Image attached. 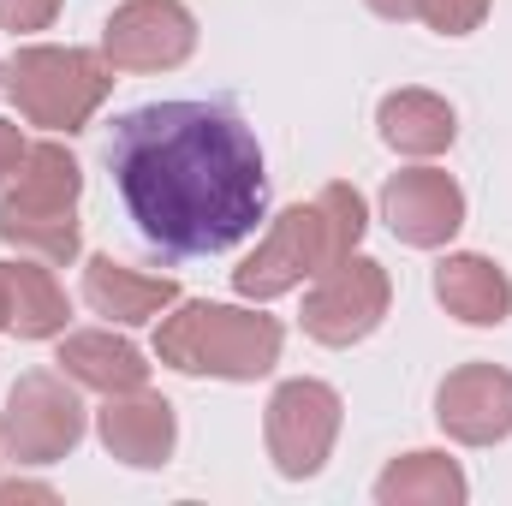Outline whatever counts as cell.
I'll return each instance as SVG.
<instances>
[{
    "label": "cell",
    "mask_w": 512,
    "mask_h": 506,
    "mask_svg": "<svg viewBox=\"0 0 512 506\" xmlns=\"http://www.w3.org/2000/svg\"><path fill=\"white\" fill-rule=\"evenodd\" d=\"M108 173L131 227L167 256H221L268 221L262 143L227 102H149L114 120Z\"/></svg>",
    "instance_id": "6da1fadb"
},
{
    "label": "cell",
    "mask_w": 512,
    "mask_h": 506,
    "mask_svg": "<svg viewBox=\"0 0 512 506\" xmlns=\"http://www.w3.org/2000/svg\"><path fill=\"white\" fill-rule=\"evenodd\" d=\"M364 227H370L364 197H358L352 185H340V179L322 185L310 203H292L286 215H274V227L262 233V245L233 268L239 298L268 304V298H280V292L316 280L322 268H334V262H346V256L358 251Z\"/></svg>",
    "instance_id": "7a4b0ae2"
},
{
    "label": "cell",
    "mask_w": 512,
    "mask_h": 506,
    "mask_svg": "<svg viewBox=\"0 0 512 506\" xmlns=\"http://www.w3.org/2000/svg\"><path fill=\"white\" fill-rule=\"evenodd\" d=\"M280 322L239 304H209V298H179L173 316L155 328V358L179 376H215V381H256L280 364Z\"/></svg>",
    "instance_id": "3957f363"
},
{
    "label": "cell",
    "mask_w": 512,
    "mask_h": 506,
    "mask_svg": "<svg viewBox=\"0 0 512 506\" xmlns=\"http://www.w3.org/2000/svg\"><path fill=\"white\" fill-rule=\"evenodd\" d=\"M78 191H84L78 161L60 143H30L6 179V197H0V245H12L18 256H36L48 268L72 262L84 245Z\"/></svg>",
    "instance_id": "277c9868"
},
{
    "label": "cell",
    "mask_w": 512,
    "mask_h": 506,
    "mask_svg": "<svg viewBox=\"0 0 512 506\" xmlns=\"http://www.w3.org/2000/svg\"><path fill=\"white\" fill-rule=\"evenodd\" d=\"M114 90V66L108 54L90 48H18L6 66V96L18 102V114L42 131H84L90 114L108 102Z\"/></svg>",
    "instance_id": "5b68a950"
},
{
    "label": "cell",
    "mask_w": 512,
    "mask_h": 506,
    "mask_svg": "<svg viewBox=\"0 0 512 506\" xmlns=\"http://www.w3.org/2000/svg\"><path fill=\"white\" fill-rule=\"evenodd\" d=\"M90 417L84 399L66 370H30L12 381L6 393V417H0V441L18 465H54L84 441Z\"/></svg>",
    "instance_id": "8992f818"
},
{
    "label": "cell",
    "mask_w": 512,
    "mask_h": 506,
    "mask_svg": "<svg viewBox=\"0 0 512 506\" xmlns=\"http://www.w3.org/2000/svg\"><path fill=\"white\" fill-rule=\"evenodd\" d=\"M340 393L328 381H280L274 399H268V417H262V435H268V459L280 477L304 483L328 465L334 441H340Z\"/></svg>",
    "instance_id": "52a82bcc"
},
{
    "label": "cell",
    "mask_w": 512,
    "mask_h": 506,
    "mask_svg": "<svg viewBox=\"0 0 512 506\" xmlns=\"http://www.w3.org/2000/svg\"><path fill=\"white\" fill-rule=\"evenodd\" d=\"M387 304H393V280L376 256H346L334 268L316 274L310 298H304V334L322 346H358L382 328Z\"/></svg>",
    "instance_id": "ba28073f"
},
{
    "label": "cell",
    "mask_w": 512,
    "mask_h": 506,
    "mask_svg": "<svg viewBox=\"0 0 512 506\" xmlns=\"http://www.w3.org/2000/svg\"><path fill=\"white\" fill-rule=\"evenodd\" d=\"M197 48V18L179 0H126L102 30V54L114 72H173Z\"/></svg>",
    "instance_id": "9c48e42d"
},
{
    "label": "cell",
    "mask_w": 512,
    "mask_h": 506,
    "mask_svg": "<svg viewBox=\"0 0 512 506\" xmlns=\"http://www.w3.org/2000/svg\"><path fill=\"white\" fill-rule=\"evenodd\" d=\"M382 221L399 245L435 251L465 227V191L441 167H405L382 185Z\"/></svg>",
    "instance_id": "30bf717a"
},
{
    "label": "cell",
    "mask_w": 512,
    "mask_h": 506,
    "mask_svg": "<svg viewBox=\"0 0 512 506\" xmlns=\"http://www.w3.org/2000/svg\"><path fill=\"white\" fill-rule=\"evenodd\" d=\"M435 423L465 447H495L512 435V370L459 364L435 393Z\"/></svg>",
    "instance_id": "8fae6325"
},
{
    "label": "cell",
    "mask_w": 512,
    "mask_h": 506,
    "mask_svg": "<svg viewBox=\"0 0 512 506\" xmlns=\"http://www.w3.org/2000/svg\"><path fill=\"white\" fill-rule=\"evenodd\" d=\"M96 435L102 447L120 459V465H137V471H155L173 459V441H179V417L161 393L149 387H131V393H108V405L96 411Z\"/></svg>",
    "instance_id": "7c38bea8"
},
{
    "label": "cell",
    "mask_w": 512,
    "mask_h": 506,
    "mask_svg": "<svg viewBox=\"0 0 512 506\" xmlns=\"http://www.w3.org/2000/svg\"><path fill=\"white\" fill-rule=\"evenodd\" d=\"M84 304H90L96 316H114V322L137 328V322H155L161 310L179 304V280L143 274V268L114 262V256H90V262H84Z\"/></svg>",
    "instance_id": "4fadbf2b"
},
{
    "label": "cell",
    "mask_w": 512,
    "mask_h": 506,
    "mask_svg": "<svg viewBox=\"0 0 512 506\" xmlns=\"http://www.w3.org/2000/svg\"><path fill=\"white\" fill-rule=\"evenodd\" d=\"M435 298L447 316L471 322V328H501L512 316V280L501 262L477 251H459V256H441L435 268Z\"/></svg>",
    "instance_id": "5bb4252c"
},
{
    "label": "cell",
    "mask_w": 512,
    "mask_h": 506,
    "mask_svg": "<svg viewBox=\"0 0 512 506\" xmlns=\"http://www.w3.org/2000/svg\"><path fill=\"white\" fill-rule=\"evenodd\" d=\"M0 286H6V328L18 340H54V334H66L72 304H66V292H60V280H54L48 262H36V256L0 262Z\"/></svg>",
    "instance_id": "9a60e30c"
},
{
    "label": "cell",
    "mask_w": 512,
    "mask_h": 506,
    "mask_svg": "<svg viewBox=\"0 0 512 506\" xmlns=\"http://www.w3.org/2000/svg\"><path fill=\"white\" fill-rule=\"evenodd\" d=\"M60 370L78 381V387H90V393H131V387L149 381L143 352L131 340H120V334H108V328L66 334L60 340Z\"/></svg>",
    "instance_id": "2e32d148"
},
{
    "label": "cell",
    "mask_w": 512,
    "mask_h": 506,
    "mask_svg": "<svg viewBox=\"0 0 512 506\" xmlns=\"http://www.w3.org/2000/svg\"><path fill=\"white\" fill-rule=\"evenodd\" d=\"M376 126H382V137L399 155H441L459 137L453 108L435 90H393L382 102V114H376Z\"/></svg>",
    "instance_id": "e0dca14e"
},
{
    "label": "cell",
    "mask_w": 512,
    "mask_h": 506,
    "mask_svg": "<svg viewBox=\"0 0 512 506\" xmlns=\"http://www.w3.org/2000/svg\"><path fill=\"white\" fill-rule=\"evenodd\" d=\"M382 506H459L465 501V471L447 453H405L393 459L376 483Z\"/></svg>",
    "instance_id": "ac0fdd59"
},
{
    "label": "cell",
    "mask_w": 512,
    "mask_h": 506,
    "mask_svg": "<svg viewBox=\"0 0 512 506\" xmlns=\"http://www.w3.org/2000/svg\"><path fill=\"white\" fill-rule=\"evenodd\" d=\"M370 12H382V18H423L441 36H471L489 18V0H370Z\"/></svg>",
    "instance_id": "d6986e66"
},
{
    "label": "cell",
    "mask_w": 512,
    "mask_h": 506,
    "mask_svg": "<svg viewBox=\"0 0 512 506\" xmlns=\"http://www.w3.org/2000/svg\"><path fill=\"white\" fill-rule=\"evenodd\" d=\"M60 12V0H0V24L6 30H48Z\"/></svg>",
    "instance_id": "ffe728a7"
},
{
    "label": "cell",
    "mask_w": 512,
    "mask_h": 506,
    "mask_svg": "<svg viewBox=\"0 0 512 506\" xmlns=\"http://www.w3.org/2000/svg\"><path fill=\"white\" fill-rule=\"evenodd\" d=\"M24 149H30V143L18 137V126H12V120H0V185L12 179V167L24 161Z\"/></svg>",
    "instance_id": "44dd1931"
},
{
    "label": "cell",
    "mask_w": 512,
    "mask_h": 506,
    "mask_svg": "<svg viewBox=\"0 0 512 506\" xmlns=\"http://www.w3.org/2000/svg\"><path fill=\"white\" fill-rule=\"evenodd\" d=\"M0 328H6V286H0Z\"/></svg>",
    "instance_id": "7402d4cb"
},
{
    "label": "cell",
    "mask_w": 512,
    "mask_h": 506,
    "mask_svg": "<svg viewBox=\"0 0 512 506\" xmlns=\"http://www.w3.org/2000/svg\"><path fill=\"white\" fill-rule=\"evenodd\" d=\"M0 78H6V72H0Z\"/></svg>",
    "instance_id": "603a6c76"
}]
</instances>
